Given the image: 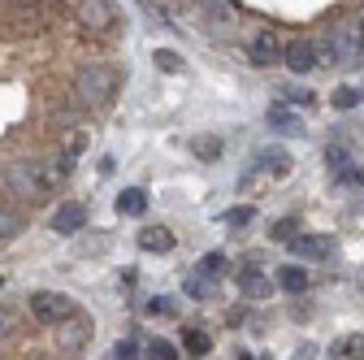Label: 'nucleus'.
Here are the masks:
<instances>
[{"label":"nucleus","instance_id":"obj_7","mask_svg":"<svg viewBox=\"0 0 364 360\" xmlns=\"http://www.w3.org/2000/svg\"><path fill=\"white\" fill-rule=\"evenodd\" d=\"M360 53H364V43H360L355 31H334V35H330V48H326L330 61H338V65H355Z\"/></svg>","mask_w":364,"mask_h":360},{"label":"nucleus","instance_id":"obj_26","mask_svg":"<svg viewBox=\"0 0 364 360\" xmlns=\"http://www.w3.org/2000/svg\"><path fill=\"white\" fill-rule=\"evenodd\" d=\"M326 161H330V174H334V178H343V174L351 169V157H347V148H330V152H326Z\"/></svg>","mask_w":364,"mask_h":360},{"label":"nucleus","instance_id":"obj_17","mask_svg":"<svg viewBox=\"0 0 364 360\" xmlns=\"http://www.w3.org/2000/svg\"><path fill=\"white\" fill-rule=\"evenodd\" d=\"M182 351H187V356H196V360H204V356L213 351V339H208V330H182Z\"/></svg>","mask_w":364,"mask_h":360},{"label":"nucleus","instance_id":"obj_30","mask_svg":"<svg viewBox=\"0 0 364 360\" xmlns=\"http://www.w3.org/2000/svg\"><path fill=\"white\" fill-rule=\"evenodd\" d=\"M347 360H364V334H347L343 339V347H338Z\"/></svg>","mask_w":364,"mask_h":360},{"label":"nucleus","instance_id":"obj_31","mask_svg":"<svg viewBox=\"0 0 364 360\" xmlns=\"http://www.w3.org/2000/svg\"><path fill=\"white\" fill-rule=\"evenodd\" d=\"M278 96H282V100H291V105H312V100H316L312 92H304V87H282Z\"/></svg>","mask_w":364,"mask_h":360},{"label":"nucleus","instance_id":"obj_22","mask_svg":"<svg viewBox=\"0 0 364 360\" xmlns=\"http://www.w3.org/2000/svg\"><path fill=\"white\" fill-rule=\"evenodd\" d=\"M264 169H269L273 178H287V174H291V157L278 152V148H269V152H264Z\"/></svg>","mask_w":364,"mask_h":360},{"label":"nucleus","instance_id":"obj_12","mask_svg":"<svg viewBox=\"0 0 364 360\" xmlns=\"http://www.w3.org/2000/svg\"><path fill=\"white\" fill-rule=\"evenodd\" d=\"M264 126L278 130V134H287V139H304V117L291 113V109H269L264 113Z\"/></svg>","mask_w":364,"mask_h":360},{"label":"nucleus","instance_id":"obj_8","mask_svg":"<svg viewBox=\"0 0 364 360\" xmlns=\"http://www.w3.org/2000/svg\"><path fill=\"white\" fill-rule=\"evenodd\" d=\"M239 291H243L247 300H269L273 291H278V282H273L260 265H243V269H239Z\"/></svg>","mask_w":364,"mask_h":360},{"label":"nucleus","instance_id":"obj_21","mask_svg":"<svg viewBox=\"0 0 364 360\" xmlns=\"http://www.w3.org/2000/svg\"><path fill=\"white\" fill-rule=\"evenodd\" d=\"M18 326H22V308L18 304H0V339L18 334Z\"/></svg>","mask_w":364,"mask_h":360},{"label":"nucleus","instance_id":"obj_10","mask_svg":"<svg viewBox=\"0 0 364 360\" xmlns=\"http://www.w3.org/2000/svg\"><path fill=\"white\" fill-rule=\"evenodd\" d=\"M282 61H287L291 74H312V65H316V43H308V39L287 43V48H282Z\"/></svg>","mask_w":364,"mask_h":360},{"label":"nucleus","instance_id":"obj_24","mask_svg":"<svg viewBox=\"0 0 364 360\" xmlns=\"http://www.w3.org/2000/svg\"><path fill=\"white\" fill-rule=\"evenodd\" d=\"M152 61H156V70H161V74H182V57H178L173 48H156V57H152Z\"/></svg>","mask_w":364,"mask_h":360},{"label":"nucleus","instance_id":"obj_38","mask_svg":"<svg viewBox=\"0 0 364 360\" xmlns=\"http://www.w3.org/2000/svg\"><path fill=\"white\" fill-rule=\"evenodd\" d=\"M0 287H5V278H0Z\"/></svg>","mask_w":364,"mask_h":360},{"label":"nucleus","instance_id":"obj_19","mask_svg":"<svg viewBox=\"0 0 364 360\" xmlns=\"http://www.w3.org/2000/svg\"><path fill=\"white\" fill-rule=\"evenodd\" d=\"M225 269H230L225 252H204V256H200V265H196V274H204V278H221Z\"/></svg>","mask_w":364,"mask_h":360},{"label":"nucleus","instance_id":"obj_4","mask_svg":"<svg viewBox=\"0 0 364 360\" xmlns=\"http://www.w3.org/2000/svg\"><path fill=\"white\" fill-rule=\"evenodd\" d=\"M78 26L87 35H109L117 26V9L109 5V0H78V9H74Z\"/></svg>","mask_w":364,"mask_h":360},{"label":"nucleus","instance_id":"obj_32","mask_svg":"<svg viewBox=\"0 0 364 360\" xmlns=\"http://www.w3.org/2000/svg\"><path fill=\"white\" fill-rule=\"evenodd\" d=\"M113 360H139V343H134V339H122L117 351H113Z\"/></svg>","mask_w":364,"mask_h":360},{"label":"nucleus","instance_id":"obj_28","mask_svg":"<svg viewBox=\"0 0 364 360\" xmlns=\"http://www.w3.org/2000/svg\"><path fill=\"white\" fill-rule=\"evenodd\" d=\"M191 152H196V157H204V161H213V157L221 152V144L213 139V134H200V139H191Z\"/></svg>","mask_w":364,"mask_h":360},{"label":"nucleus","instance_id":"obj_16","mask_svg":"<svg viewBox=\"0 0 364 360\" xmlns=\"http://www.w3.org/2000/svg\"><path fill=\"white\" fill-rule=\"evenodd\" d=\"M117 213H122V217H144V213H148V191H144V187H126V191L117 196Z\"/></svg>","mask_w":364,"mask_h":360},{"label":"nucleus","instance_id":"obj_33","mask_svg":"<svg viewBox=\"0 0 364 360\" xmlns=\"http://www.w3.org/2000/svg\"><path fill=\"white\" fill-rule=\"evenodd\" d=\"M316 356V343H299L295 351H291V360H312Z\"/></svg>","mask_w":364,"mask_h":360},{"label":"nucleus","instance_id":"obj_9","mask_svg":"<svg viewBox=\"0 0 364 360\" xmlns=\"http://www.w3.org/2000/svg\"><path fill=\"white\" fill-rule=\"evenodd\" d=\"M287 248H291L299 260H326V256L334 252V239H330V235H295Z\"/></svg>","mask_w":364,"mask_h":360},{"label":"nucleus","instance_id":"obj_6","mask_svg":"<svg viewBox=\"0 0 364 360\" xmlns=\"http://www.w3.org/2000/svg\"><path fill=\"white\" fill-rule=\"evenodd\" d=\"M247 57H252V65H273V61H282V39L273 35V31H256L252 35V43H247Z\"/></svg>","mask_w":364,"mask_h":360},{"label":"nucleus","instance_id":"obj_35","mask_svg":"<svg viewBox=\"0 0 364 360\" xmlns=\"http://www.w3.org/2000/svg\"><path fill=\"white\" fill-rule=\"evenodd\" d=\"M9 5H14V9H39L43 0H9Z\"/></svg>","mask_w":364,"mask_h":360},{"label":"nucleus","instance_id":"obj_18","mask_svg":"<svg viewBox=\"0 0 364 360\" xmlns=\"http://www.w3.org/2000/svg\"><path fill=\"white\" fill-rule=\"evenodd\" d=\"M182 291H187L191 300H217V282H213V278H204V274H196V269L187 274V282H182Z\"/></svg>","mask_w":364,"mask_h":360},{"label":"nucleus","instance_id":"obj_1","mask_svg":"<svg viewBox=\"0 0 364 360\" xmlns=\"http://www.w3.org/2000/svg\"><path fill=\"white\" fill-rule=\"evenodd\" d=\"M117 87H122V70L109 65V61H96V65H82L78 78H74V96L78 105L87 109H109L117 100Z\"/></svg>","mask_w":364,"mask_h":360},{"label":"nucleus","instance_id":"obj_15","mask_svg":"<svg viewBox=\"0 0 364 360\" xmlns=\"http://www.w3.org/2000/svg\"><path fill=\"white\" fill-rule=\"evenodd\" d=\"M273 282L282 291H291V295H299V291H308V269L304 265H282L278 274H273Z\"/></svg>","mask_w":364,"mask_h":360},{"label":"nucleus","instance_id":"obj_37","mask_svg":"<svg viewBox=\"0 0 364 360\" xmlns=\"http://www.w3.org/2000/svg\"><path fill=\"white\" fill-rule=\"evenodd\" d=\"M31 360H57V356H31Z\"/></svg>","mask_w":364,"mask_h":360},{"label":"nucleus","instance_id":"obj_11","mask_svg":"<svg viewBox=\"0 0 364 360\" xmlns=\"http://www.w3.org/2000/svg\"><path fill=\"white\" fill-rule=\"evenodd\" d=\"M204 9H208V26L217 35H230L239 26V9L230 5V0H204Z\"/></svg>","mask_w":364,"mask_h":360},{"label":"nucleus","instance_id":"obj_5","mask_svg":"<svg viewBox=\"0 0 364 360\" xmlns=\"http://www.w3.org/2000/svg\"><path fill=\"white\" fill-rule=\"evenodd\" d=\"M53 330H57V347H61V351H82V347L91 343V334H96L91 317H82V312H70V317L57 322Z\"/></svg>","mask_w":364,"mask_h":360},{"label":"nucleus","instance_id":"obj_27","mask_svg":"<svg viewBox=\"0 0 364 360\" xmlns=\"http://www.w3.org/2000/svg\"><path fill=\"white\" fill-rule=\"evenodd\" d=\"M299 235V221L295 217H282V221H273V239H278V243H291Z\"/></svg>","mask_w":364,"mask_h":360},{"label":"nucleus","instance_id":"obj_34","mask_svg":"<svg viewBox=\"0 0 364 360\" xmlns=\"http://www.w3.org/2000/svg\"><path fill=\"white\" fill-rule=\"evenodd\" d=\"M225 221H230V226H247V221H252V208H235Z\"/></svg>","mask_w":364,"mask_h":360},{"label":"nucleus","instance_id":"obj_36","mask_svg":"<svg viewBox=\"0 0 364 360\" xmlns=\"http://www.w3.org/2000/svg\"><path fill=\"white\" fill-rule=\"evenodd\" d=\"M355 35H360V43H364V18H360V26H355Z\"/></svg>","mask_w":364,"mask_h":360},{"label":"nucleus","instance_id":"obj_39","mask_svg":"<svg viewBox=\"0 0 364 360\" xmlns=\"http://www.w3.org/2000/svg\"><path fill=\"white\" fill-rule=\"evenodd\" d=\"M243 360H252V356H243Z\"/></svg>","mask_w":364,"mask_h":360},{"label":"nucleus","instance_id":"obj_20","mask_svg":"<svg viewBox=\"0 0 364 360\" xmlns=\"http://www.w3.org/2000/svg\"><path fill=\"white\" fill-rule=\"evenodd\" d=\"M14 235H22V213L9 208V204H0V243L14 239Z\"/></svg>","mask_w":364,"mask_h":360},{"label":"nucleus","instance_id":"obj_2","mask_svg":"<svg viewBox=\"0 0 364 360\" xmlns=\"http://www.w3.org/2000/svg\"><path fill=\"white\" fill-rule=\"evenodd\" d=\"M5 183H9V191L22 204H31V200H43V196L61 183V169L57 165H39V161H18V165H9Z\"/></svg>","mask_w":364,"mask_h":360},{"label":"nucleus","instance_id":"obj_25","mask_svg":"<svg viewBox=\"0 0 364 360\" xmlns=\"http://www.w3.org/2000/svg\"><path fill=\"white\" fill-rule=\"evenodd\" d=\"M148 312L152 317H178V304H173V295H156V300H148Z\"/></svg>","mask_w":364,"mask_h":360},{"label":"nucleus","instance_id":"obj_29","mask_svg":"<svg viewBox=\"0 0 364 360\" xmlns=\"http://www.w3.org/2000/svg\"><path fill=\"white\" fill-rule=\"evenodd\" d=\"M148 360H178V347L165 343V339H152L148 343Z\"/></svg>","mask_w":364,"mask_h":360},{"label":"nucleus","instance_id":"obj_14","mask_svg":"<svg viewBox=\"0 0 364 360\" xmlns=\"http://www.w3.org/2000/svg\"><path fill=\"white\" fill-rule=\"evenodd\" d=\"M173 243H178V239H173L169 226H144V231H139V248H144V252L165 256V252H173Z\"/></svg>","mask_w":364,"mask_h":360},{"label":"nucleus","instance_id":"obj_13","mask_svg":"<svg viewBox=\"0 0 364 360\" xmlns=\"http://www.w3.org/2000/svg\"><path fill=\"white\" fill-rule=\"evenodd\" d=\"M82 226H87V208H82V204H74V200H70V204H61V208L53 213V231H57V235H78Z\"/></svg>","mask_w":364,"mask_h":360},{"label":"nucleus","instance_id":"obj_3","mask_svg":"<svg viewBox=\"0 0 364 360\" xmlns=\"http://www.w3.org/2000/svg\"><path fill=\"white\" fill-rule=\"evenodd\" d=\"M26 312H31L39 326H57V322H65L70 312H74V300L61 295V291H35L31 304H26Z\"/></svg>","mask_w":364,"mask_h":360},{"label":"nucleus","instance_id":"obj_23","mask_svg":"<svg viewBox=\"0 0 364 360\" xmlns=\"http://www.w3.org/2000/svg\"><path fill=\"white\" fill-rule=\"evenodd\" d=\"M360 100H364L360 87H334V96H330V105H334V109H355Z\"/></svg>","mask_w":364,"mask_h":360}]
</instances>
